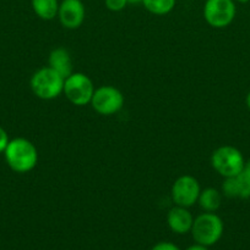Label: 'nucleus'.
Segmentation results:
<instances>
[{
    "label": "nucleus",
    "instance_id": "1",
    "mask_svg": "<svg viewBox=\"0 0 250 250\" xmlns=\"http://www.w3.org/2000/svg\"><path fill=\"white\" fill-rule=\"evenodd\" d=\"M7 166L16 173L31 172L38 164V150L27 138L10 139L4 151Z\"/></svg>",
    "mask_w": 250,
    "mask_h": 250
},
{
    "label": "nucleus",
    "instance_id": "2",
    "mask_svg": "<svg viewBox=\"0 0 250 250\" xmlns=\"http://www.w3.org/2000/svg\"><path fill=\"white\" fill-rule=\"evenodd\" d=\"M65 78L59 75L53 68L46 66L32 75L29 80V87L32 93L38 99L53 100L63 94Z\"/></svg>",
    "mask_w": 250,
    "mask_h": 250
},
{
    "label": "nucleus",
    "instance_id": "3",
    "mask_svg": "<svg viewBox=\"0 0 250 250\" xmlns=\"http://www.w3.org/2000/svg\"><path fill=\"white\" fill-rule=\"evenodd\" d=\"M225 225L216 212H205L194 217L191 236L194 241L202 246H215L223 236Z\"/></svg>",
    "mask_w": 250,
    "mask_h": 250
},
{
    "label": "nucleus",
    "instance_id": "4",
    "mask_svg": "<svg viewBox=\"0 0 250 250\" xmlns=\"http://www.w3.org/2000/svg\"><path fill=\"white\" fill-rule=\"evenodd\" d=\"M245 159L242 151L232 146H218L211 154V166L222 177H233L243 172Z\"/></svg>",
    "mask_w": 250,
    "mask_h": 250
},
{
    "label": "nucleus",
    "instance_id": "5",
    "mask_svg": "<svg viewBox=\"0 0 250 250\" xmlns=\"http://www.w3.org/2000/svg\"><path fill=\"white\" fill-rule=\"evenodd\" d=\"M92 80L83 72H73L64 81L63 94L76 106H85L91 103L95 93Z\"/></svg>",
    "mask_w": 250,
    "mask_h": 250
},
{
    "label": "nucleus",
    "instance_id": "6",
    "mask_svg": "<svg viewBox=\"0 0 250 250\" xmlns=\"http://www.w3.org/2000/svg\"><path fill=\"white\" fill-rule=\"evenodd\" d=\"M125 104L124 94L114 85H100L96 88L90 105L97 114L112 116L118 114Z\"/></svg>",
    "mask_w": 250,
    "mask_h": 250
},
{
    "label": "nucleus",
    "instance_id": "7",
    "mask_svg": "<svg viewBox=\"0 0 250 250\" xmlns=\"http://www.w3.org/2000/svg\"><path fill=\"white\" fill-rule=\"evenodd\" d=\"M202 14L208 26L225 28L234 21L237 6L234 0H206Z\"/></svg>",
    "mask_w": 250,
    "mask_h": 250
},
{
    "label": "nucleus",
    "instance_id": "8",
    "mask_svg": "<svg viewBox=\"0 0 250 250\" xmlns=\"http://www.w3.org/2000/svg\"><path fill=\"white\" fill-rule=\"evenodd\" d=\"M201 187L199 181L191 175H183L174 181L171 189V197L174 205L191 208L198 204Z\"/></svg>",
    "mask_w": 250,
    "mask_h": 250
},
{
    "label": "nucleus",
    "instance_id": "9",
    "mask_svg": "<svg viewBox=\"0 0 250 250\" xmlns=\"http://www.w3.org/2000/svg\"><path fill=\"white\" fill-rule=\"evenodd\" d=\"M58 19L66 29H77L82 26L86 19V7L82 0H61Z\"/></svg>",
    "mask_w": 250,
    "mask_h": 250
},
{
    "label": "nucleus",
    "instance_id": "10",
    "mask_svg": "<svg viewBox=\"0 0 250 250\" xmlns=\"http://www.w3.org/2000/svg\"><path fill=\"white\" fill-rule=\"evenodd\" d=\"M167 224L172 232L176 234H186L191 231L194 216L189 208L174 205L167 214Z\"/></svg>",
    "mask_w": 250,
    "mask_h": 250
},
{
    "label": "nucleus",
    "instance_id": "11",
    "mask_svg": "<svg viewBox=\"0 0 250 250\" xmlns=\"http://www.w3.org/2000/svg\"><path fill=\"white\" fill-rule=\"evenodd\" d=\"M48 66L53 68L54 71L66 78L74 72V62L69 50L65 48H54L49 53L48 56Z\"/></svg>",
    "mask_w": 250,
    "mask_h": 250
},
{
    "label": "nucleus",
    "instance_id": "12",
    "mask_svg": "<svg viewBox=\"0 0 250 250\" xmlns=\"http://www.w3.org/2000/svg\"><path fill=\"white\" fill-rule=\"evenodd\" d=\"M225 188H227V193L230 198L248 199L250 198V177L244 172L229 177Z\"/></svg>",
    "mask_w": 250,
    "mask_h": 250
},
{
    "label": "nucleus",
    "instance_id": "13",
    "mask_svg": "<svg viewBox=\"0 0 250 250\" xmlns=\"http://www.w3.org/2000/svg\"><path fill=\"white\" fill-rule=\"evenodd\" d=\"M198 204L205 212H216L222 204V193L212 187L201 189Z\"/></svg>",
    "mask_w": 250,
    "mask_h": 250
},
{
    "label": "nucleus",
    "instance_id": "14",
    "mask_svg": "<svg viewBox=\"0 0 250 250\" xmlns=\"http://www.w3.org/2000/svg\"><path fill=\"white\" fill-rule=\"evenodd\" d=\"M59 4V0H31L32 10L43 21H51L58 17Z\"/></svg>",
    "mask_w": 250,
    "mask_h": 250
},
{
    "label": "nucleus",
    "instance_id": "15",
    "mask_svg": "<svg viewBox=\"0 0 250 250\" xmlns=\"http://www.w3.org/2000/svg\"><path fill=\"white\" fill-rule=\"evenodd\" d=\"M141 4L145 9L156 16H164L174 10L176 0H142Z\"/></svg>",
    "mask_w": 250,
    "mask_h": 250
},
{
    "label": "nucleus",
    "instance_id": "16",
    "mask_svg": "<svg viewBox=\"0 0 250 250\" xmlns=\"http://www.w3.org/2000/svg\"><path fill=\"white\" fill-rule=\"evenodd\" d=\"M127 4H129L127 0H104L105 7L112 12L123 11Z\"/></svg>",
    "mask_w": 250,
    "mask_h": 250
},
{
    "label": "nucleus",
    "instance_id": "17",
    "mask_svg": "<svg viewBox=\"0 0 250 250\" xmlns=\"http://www.w3.org/2000/svg\"><path fill=\"white\" fill-rule=\"evenodd\" d=\"M151 250H180V248L172 242H159L154 244Z\"/></svg>",
    "mask_w": 250,
    "mask_h": 250
},
{
    "label": "nucleus",
    "instance_id": "18",
    "mask_svg": "<svg viewBox=\"0 0 250 250\" xmlns=\"http://www.w3.org/2000/svg\"><path fill=\"white\" fill-rule=\"evenodd\" d=\"M9 142H10L9 134H7V132L0 126V154H4Z\"/></svg>",
    "mask_w": 250,
    "mask_h": 250
},
{
    "label": "nucleus",
    "instance_id": "19",
    "mask_svg": "<svg viewBox=\"0 0 250 250\" xmlns=\"http://www.w3.org/2000/svg\"><path fill=\"white\" fill-rule=\"evenodd\" d=\"M185 250H208V247L202 246V244L195 243V244H193V246L188 247Z\"/></svg>",
    "mask_w": 250,
    "mask_h": 250
},
{
    "label": "nucleus",
    "instance_id": "20",
    "mask_svg": "<svg viewBox=\"0 0 250 250\" xmlns=\"http://www.w3.org/2000/svg\"><path fill=\"white\" fill-rule=\"evenodd\" d=\"M243 172L245 173L247 176H249L250 177V159L248 161H245V165H244V170H243Z\"/></svg>",
    "mask_w": 250,
    "mask_h": 250
},
{
    "label": "nucleus",
    "instance_id": "21",
    "mask_svg": "<svg viewBox=\"0 0 250 250\" xmlns=\"http://www.w3.org/2000/svg\"><path fill=\"white\" fill-rule=\"evenodd\" d=\"M245 103H247V106H248V109L250 110V92L248 93L247 98H245Z\"/></svg>",
    "mask_w": 250,
    "mask_h": 250
},
{
    "label": "nucleus",
    "instance_id": "22",
    "mask_svg": "<svg viewBox=\"0 0 250 250\" xmlns=\"http://www.w3.org/2000/svg\"><path fill=\"white\" fill-rule=\"evenodd\" d=\"M235 2H239V4H247V2H249L250 0H234Z\"/></svg>",
    "mask_w": 250,
    "mask_h": 250
},
{
    "label": "nucleus",
    "instance_id": "23",
    "mask_svg": "<svg viewBox=\"0 0 250 250\" xmlns=\"http://www.w3.org/2000/svg\"><path fill=\"white\" fill-rule=\"evenodd\" d=\"M129 1V4H137V2H141L142 0H127Z\"/></svg>",
    "mask_w": 250,
    "mask_h": 250
}]
</instances>
